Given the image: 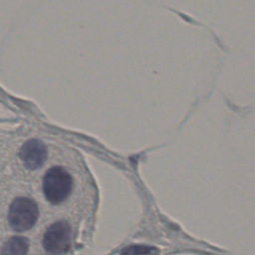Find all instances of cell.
I'll list each match as a JSON object with an SVG mask.
<instances>
[{
	"label": "cell",
	"instance_id": "cell-2",
	"mask_svg": "<svg viewBox=\"0 0 255 255\" xmlns=\"http://www.w3.org/2000/svg\"><path fill=\"white\" fill-rule=\"evenodd\" d=\"M38 216V205L33 199L28 197H17L10 205L8 221L14 231L24 232L35 225Z\"/></svg>",
	"mask_w": 255,
	"mask_h": 255
},
{
	"label": "cell",
	"instance_id": "cell-5",
	"mask_svg": "<svg viewBox=\"0 0 255 255\" xmlns=\"http://www.w3.org/2000/svg\"><path fill=\"white\" fill-rule=\"evenodd\" d=\"M29 250V241L23 236L9 238L1 248V255H26Z\"/></svg>",
	"mask_w": 255,
	"mask_h": 255
},
{
	"label": "cell",
	"instance_id": "cell-6",
	"mask_svg": "<svg viewBox=\"0 0 255 255\" xmlns=\"http://www.w3.org/2000/svg\"><path fill=\"white\" fill-rule=\"evenodd\" d=\"M156 252V249L146 245H131L122 250L120 255H147L152 252Z\"/></svg>",
	"mask_w": 255,
	"mask_h": 255
},
{
	"label": "cell",
	"instance_id": "cell-3",
	"mask_svg": "<svg viewBox=\"0 0 255 255\" xmlns=\"http://www.w3.org/2000/svg\"><path fill=\"white\" fill-rule=\"evenodd\" d=\"M72 231L67 221L61 220L50 225L45 231L42 239L44 249L53 255L66 253L71 246Z\"/></svg>",
	"mask_w": 255,
	"mask_h": 255
},
{
	"label": "cell",
	"instance_id": "cell-1",
	"mask_svg": "<svg viewBox=\"0 0 255 255\" xmlns=\"http://www.w3.org/2000/svg\"><path fill=\"white\" fill-rule=\"evenodd\" d=\"M73 177L62 166H53L43 177V192L46 199L52 204L65 201L73 189Z\"/></svg>",
	"mask_w": 255,
	"mask_h": 255
},
{
	"label": "cell",
	"instance_id": "cell-4",
	"mask_svg": "<svg viewBox=\"0 0 255 255\" xmlns=\"http://www.w3.org/2000/svg\"><path fill=\"white\" fill-rule=\"evenodd\" d=\"M19 156L26 168L38 169L47 159L46 145L40 139L31 138L21 146Z\"/></svg>",
	"mask_w": 255,
	"mask_h": 255
}]
</instances>
